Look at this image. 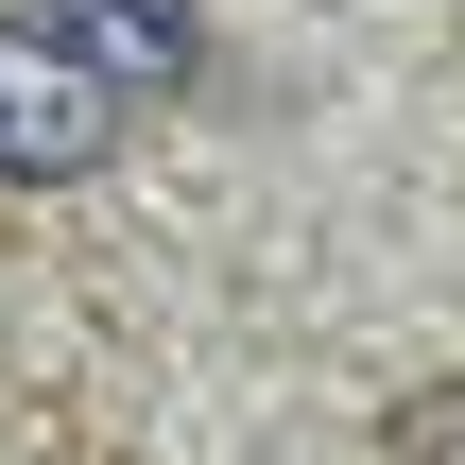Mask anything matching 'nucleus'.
I'll return each mask as SVG.
<instances>
[{"label":"nucleus","instance_id":"f257e3e1","mask_svg":"<svg viewBox=\"0 0 465 465\" xmlns=\"http://www.w3.org/2000/svg\"><path fill=\"white\" fill-rule=\"evenodd\" d=\"M121 121H138V86L86 69V52L17 0V17H0V190H69V173H104Z\"/></svg>","mask_w":465,"mask_h":465},{"label":"nucleus","instance_id":"f03ea898","mask_svg":"<svg viewBox=\"0 0 465 465\" xmlns=\"http://www.w3.org/2000/svg\"><path fill=\"white\" fill-rule=\"evenodd\" d=\"M35 17H52L86 69H121L138 104H155V86H190V52H207V35H190V0H35Z\"/></svg>","mask_w":465,"mask_h":465},{"label":"nucleus","instance_id":"7ed1b4c3","mask_svg":"<svg viewBox=\"0 0 465 465\" xmlns=\"http://www.w3.org/2000/svg\"><path fill=\"white\" fill-rule=\"evenodd\" d=\"M380 465H465V362L431 380V397H397V431H380Z\"/></svg>","mask_w":465,"mask_h":465}]
</instances>
